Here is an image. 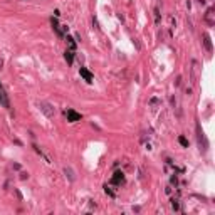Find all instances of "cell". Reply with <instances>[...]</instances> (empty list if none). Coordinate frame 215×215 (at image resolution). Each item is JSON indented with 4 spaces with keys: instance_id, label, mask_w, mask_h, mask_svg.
Wrapping results in <instances>:
<instances>
[{
    "instance_id": "9c48e42d",
    "label": "cell",
    "mask_w": 215,
    "mask_h": 215,
    "mask_svg": "<svg viewBox=\"0 0 215 215\" xmlns=\"http://www.w3.org/2000/svg\"><path fill=\"white\" fill-rule=\"evenodd\" d=\"M148 106L151 108V109H158V106H160V99H158V98H151V99H150V103H148Z\"/></svg>"
},
{
    "instance_id": "277c9868",
    "label": "cell",
    "mask_w": 215,
    "mask_h": 215,
    "mask_svg": "<svg viewBox=\"0 0 215 215\" xmlns=\"http://www.w3.org/2000/svg\"><path fill=\"white\" fill-rule=\"evenodd\" d=\"M0 106H4V108H10V103H8V98H7V94L5 91L0 87Z\"/></svg>"
},
{
    "instance_id": "9a60e30c",
    "label": "cell",
    "mask_w": 215,
    "mask_h": 215,
    "mask_svg": "<svg viewBox=\"0 0 215 215\" xmlns=\"http://www.w3.org/2000/svg\"><path fill=\"white\" fill-rule=\"evenodd\" d=\"M2 66H4V62H2V59H0V69H2Z\"/></svg>"
},
{
    "instance_id": "5bb4252c",
    "label": "cell",
    "mask_w": 215,
    "mask_h": 215,
    "mask_svg": "<svg viewBox=\"0 0 215 215\" xmlns=\"http://www.w3.org/2000/svg\"><path fill=\"white\" fill-rule=\"evenodd\" d=\"M171 207H173L175 210H178V208H180V203H178V200H173V202H171Z\"/></svg>"
},
{
    "instance_id": "3957f363",
    "label": "cell",
    "mask_w": 215,
    "mask_h": 215,
    "mask_svg": "<svg viewBox=\"0 0 215 215\" xmlns=\"http://www.w3.org/2000/svg\"><path fill=\"white\" fill-rule=\"evenodd\" d=\"M79 74L82 76V77H84V81H86V82H89V84L93 82V74L89 72L86 67H81V69H79Z\"/></svg>"
},
{
    "instance_id": "52a82bcc",
    "label": "cell",
    "mask_w": 215,
    "mask_h": 215,
    "mask_svg": "<svg viewBox=\"0 0 215 215\" xmlns=\"http://www.w3.org/2000/svg\"><path fill=\"white\" fill-rule=\"evenodd\" d=\"M205 20H207L208 25H214V8H208L205 13Z\"/></svg>"
},
{
    "instance_id": "7a4b0ae2",
    "label": "cell",
    "mask_w": 215,
    "mask_h": 215,
    "mask_svg": "<svg viewBox=\"0 0 215 215\" xmlns=\"http://www.w3.org/2000/svg\"><path fill=\"white\" fill-rule=\"evenodd\" d=\"M64 114H66V118H67V121H69V123H76V121L81 119V114L76 113L74 109H66V111H64Z\"/></svg>"
},
{
    "instance_id": "ba28073f",
    "label": "cell",
    "mask_w": 215,
    "mask_h": 215,
    "mask_svg": "<svg viewBox=\"0 0 215 215\" xmlns=\"http://www.w3.org/2000/svg\"><path fill=\"white\" fill-rule=\"evenodd\" d=\"M64 173H66V176H67V178H69V181H74V180H76V175H74L72 168L66 167V168H64Z\"/></svg>"
},
{
    "instance_id": "4fadbf2b",
    "label": "cell",
    "mask_w": 215,
    "mask_h": 215,
    "mask_svg": "<svg viewBox=\"0 0 215 215\" xmlns=\"http://www.w3.org/2000/svg\"><path fill=\"white\" fill-rule=\"evenodd\" d=\"M178 141H180V145H181V146H188V141L185 140L183 136H180V138H178Z\"/></svg>"
},
{
    "instance_id": "6da1fadb",
    "label": "cell",
    "mask_w": 215,
    "mask_h": 215,
    "mask_svg": "<svg viewBox=\"0 0 215 215\" xmlns=\"http://www.w3.org/2000/svg\"><path fill=\"white\" fill-rule=\"evenodd\" d=\"M39 109L46 114L47 118H54V114H56L52 104H49V103H39Z\"/></svg>"
},
{
    "instance_id": "8fae6325",
    "label": "cell",
    "mask_w": 215,
    "mask_h": 215,
    "mask_svg": "<svg viewBox=\"0 0 215 215\" xmlns=\"http://www.w3.org/2000/svg\"><path fill=\"white\" fill-rule=\"evenodd\" d=\"M66 60H67V64H72V60H74V51H66Z\"/></svg>"
},
{
    "instance_id": "30bf717a",
    "label": "cell",
    "mask_w": 215,
    "mask_h": 215,
    "mask_svg": "<svg viewBox=\"0 0 215 215\" xmlns=\"http://www.w3.org/2000/svg\"><path fill=\"white\" fill-rule=\"evenodd\" d=\"M203 44H205V47H207L208 52H212V42H210V37H208V34H205V35H203Z\"/></svg>"
},
{
    "instance_id": "8992f818",
    "label": "cell",
    "mask_w": 215,
    "mask_h": 215,
    "mask_svg": "<svg viewBox=\"0 0 215 215\" xmlns=\"http://www.w3.org/2000/svg\"><path fill=\"white\" fill-rule=\"evenodd\" d=\"M51 24H52V27H54V30H56V34H57L59 37H64V30H60L59 22H57L56 19H52V20H51Z\"/></svg>"
},
{
    "instance_id": "5b68a950",
    "label": "cell",
    "mask_w": 215,
    "mask_h": 215,
    "mask_svg": "<svg viewBox=\"0 0 215 215\" xmlns=\"http://www.w3.org/2000/svg\"><path fill=\"white\" fill-rule=\"evenodd\" d=\"M113 183L114 185H123L124 183V175L121 173V171H116L113 176Z\"/></svg>"
},
{
    "instance_id": "2e32d148",
    "label": "cell",
    "mask_w": 215,
    "mask_h": 215,
    "mask_svg": "<svg viewBox=\"0 0 215 215\" xmlns=\"http://www.w3.org/2000/svg\"><path fill=\"white\" fill-rule=\"evenodd\" d=\"M0 87H2V86H0Z\"/></svg>"
},
{
    "instance_id": "7c38bea8",
    "label": "cell",
    "mask_w": 215,
    "mask_h": 215,
    "mask_svg": "<svg viewBox=\"0 0 215 215\" xmlns=\"http://www.w3.org/2000/svg\"><path fill=\"white\" fill-rule=\"evenodd\" d=\"M197 77H198V62L193 60V79H197Z\"/></svg>"
}]
</instances>
